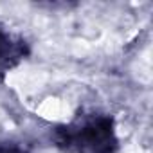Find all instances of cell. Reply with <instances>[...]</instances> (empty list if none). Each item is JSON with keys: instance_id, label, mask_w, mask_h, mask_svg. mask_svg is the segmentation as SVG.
<instances>
[{"instance_id": "1", "label": "cell", "mask_w": 153, "mask_h": 153, "mask_svg": "<svg viewBox=\"0 0 153 153\" xmlns=\"http://www.w3.org/2000/svg\"><path fill=\"white\" fill-rule=\"evenodd\" d=\"M58 144L72 153H114L117 139L106 115H81L58 130Z\"/></svg>"}, {"instance_id": "3", "label": "cell", "mask_w": 153, "mask_h": 153, "mask_svg": "<svg viewBox=\"0 0 153 153\" xmlns=\"http://www.w3.org/2000/svg\"><path fill=\"white\" fill-rule=\"evenodd\" d=\"M0 153H27V151L15 142H6V144L0 146Z\"/></svg>"}, {"instance_id": "2", "label": "cell", "mask_w": 153, "mask_h": 153, "mask_svg": "<svg viewBox=\"0 0 153 153\" xmlns=\"http://www.w3.org/2000/svg\"><path fill=\"white\" fill-rule=\"evenodd\" d=\"M25 56V43L0 27V68H11Z\"/></svg>"}]
</instances>
